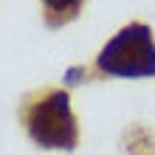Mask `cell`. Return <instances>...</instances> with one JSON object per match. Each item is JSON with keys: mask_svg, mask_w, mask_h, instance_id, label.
<instances>
[{"mask_svg": "<svg viewBox=\"0 0 155 155\" xmlns=\"http://www.w3.org/2000/svg\"><path fill=\"white\" fill-rule=\"evenodd\" d=\"M23 124L31 141L42 150H76L79 124L71 113V99L65 90H45L40 96H28L23 102Z\"/></svg>", "mask_w": 155, "mask_h": 155, "instance_id": "1", "label": "cell"}, {"mask_svg": "<svg viewBox=\"0 0 155 155\" xmlns=\"http://www.w3.org/2000/svg\"><path fill=\"white\" fill-rule=\"evenodd\" d=\"M96 71L104 76H155V37L144 23L124 25L116 37L99 51Z\"/></svg>", "mask_w": 155, "mask_h": 155, "instance_id": "2", "label": "cell"}, {"mask_svg": "<svg viewBox=\"0 0 155 155\" xmlns=\"http://www.w3.org/2000/svg\"><path fill=\"white\" fill-rule=\"evenodd\" d=\"M85 0H42V17L48 28H62V25L74 23Z\"/></svg>", "mask_w": 155, "mask_h": 155, "instance_id": "3", "label": "cell"}]
</instances>
